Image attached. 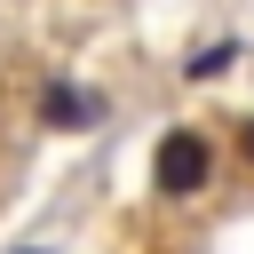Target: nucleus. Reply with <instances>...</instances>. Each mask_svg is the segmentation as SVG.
<instances>
[{
    "instance_id": "obj_2",
    "label": "nucleus",
    "mask_w": 254,
    "mask_h": 254,
    "mask_svg": "<svg viewBox=\"0 0 254 254\" xmlns=\"http://www.w3.org/2000/svg\"><path fill=\"white\" fill-rule=\"evenodd\" d=\"M95 111H103V103H95V95H79V87H48V95H40V119H48V127H64V135H87V127H95Z\"/></svg>"
},
{
    "instance_id": "obj_1",
    "label": "nucleus",
    "mask_w": 254,
    "mask_h": 254,
    "mask_svg": "<svg viewBox=\"0 0 254 254\" xmlns=\"http://www.w3.org/2000/svg\"><path fill=\"white\" fill-rule=\"evenodd\" d=\"M206 175H214L206 135H198V127H167L159 151H151V183H159V198H190V190H206Z\"/></svg>"
},
{
    "instance_id": "obj_3",
    "label": "nucleus",
    "mask_w": 254,
    "mask_h": 254,
    "mask_svg": "<svg viewBox=\"0 0 254 254\" xmlns=\"http://www.w3.org/2000/svg\"><path fill=\"white\" fill-rule=\"evenodd\" d=\"M222 64H230V48H198V56H190V64H183V71H190V79H214V71H222Z\"/></svg>"
},
{
    "instance_id": "obj_4",
    "label": "nucleus",
    "mask_w": 254,
    "mask_h": 254,
    "mask_svg": "<svg viewBox=\"0 0 254 254\" xmlns=\"http://www.w3.org/2000/svg\"><path fill=\"white\" fill-rule=\"evenodd\" d=\"M238 151H246V167H254V119H238Z\"/></svg>"
}]
</instances>
